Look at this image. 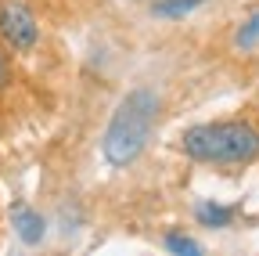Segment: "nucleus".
I'll use <instances>...</instances> for the list:
<instances>
[{"mask_svg":"<svg viewBox=\"0 0 259 256\" xmlns=\"http://www.w3.org/2000/svg\"><path fill=\"white\" fill-rule=\"evenodd\" d=\"M234 47H238V51H252V47H259V11H255V15H248V18L238 25V33H234Z\"/></svg>","mask_w":259,"mask_h":256,"instance_id":"7","label":"nucleus"},{"mask_svg":"<svg viewBox=\"0 0 259 256\" xmlns=\"http://www.w3.org/2000/svg\"><path fill=\"white\" fill-rule=\"evenodd\" d=\"M11 87V61H8V54L0 51V90H8Z\"/></svg>","mask_w":259,"mask_h":256,"instance_id":"9","label":"nucleus"},{"mask_svg":"<svg viewBox=\"0 0 259 256\" xmlns=\"http://www.w3.org/2000/svg\"><path fill=\"white\" fill-rule=\"evenodd\" d=\"M11 224H15V235H18L25 245H40L44 235H47V220L32 209V206H22V202L11 209Z\"/></svg>","mask_w":259,"mask_h":256,"instance_id":"4","label":"nucleus"},{"mask_svg":"<svg viewBox=\"0 0 259 256\" xmlns=\"http://www.w3.org/2000/svg\"><path fill=\"white\" fill-rule=\"evenodd\" d=\"M162 245H166L169 252H177V256H184V252H191V256L205 252V245H202V242H194V238H187V235H180V231H166Z\"/></svg>","mask_w":259,"mask_h":256,"instance_id":"8","label":"nucleus"},{"mask_svg":"<svg viewBox=\"0 0 259 256\" xmlns=\"http://www.w3.org/2000/svg\"><path fill=\"white\" fill-rule=\"evenodd\" d=\"M180 152L194 163L212 166H248L259 159V130L248 119H216L184 130Z\"/></svg>","mask_w":259,"mask_h":256,"instance_id":"2","label":"nucleus"},{"mask_svg":"<svg viewBox=\"0 0 259 256\" xmlns=\"http://www.w3.org/2000/svg\"><path fill=\"white\" fill-rule=\"evenodd\" d=\"M205 0H155L151 4V15L155 18H184L191 11H198Z\"/></svg>","mask_w":259,"mask_h":256,"instance_id":"6","label":"nucleus"},{"mask_svg":"<svg viewBox=\"0 0 259 256\" xmlns=\"http://www.w3.org/2000/svg\"><path fill=\"white\" fill-rule=\"evenodd\" d=\"M0 40H4L11 51H32L40 44V22L25 4L18 0H4L0 4Z\"/></svg>","mask_w":259,"mask_h":256,"instance_id":"3","label":"nucleus"},{"mask_svg":"<svg viewBox=\"0 0 259 256\" xmlns=\"http://www.w3.org/2000/svg\"><path fill=\"white\" fill-rule=\"evenodd\" d=\"M158 108H162V98L151 87H137L119 101V108L108 119V130L101 137V152L112 166H119V170L134 166L144 155V148L151 141V130L158 123Z\"/></svg>","mask_w":259,"mask_h":256,"instance_id":"1","label":"nucleus"},{"mask_svg":"<svg viewBox=\"0 0 259 256\" xmlns=\"http://www.w3.org/2000/svg\"><path fill=\"white\" fill-rule=\"evenodd\" d=\"M234 216H238L234 206H220V202H212V199H205V202L194 206V220H198L202 228H231Z\"/></svg>","mask_w":259,"mask_h":256,"instance_id":"5","label":"nucleus"}]
</instances>
